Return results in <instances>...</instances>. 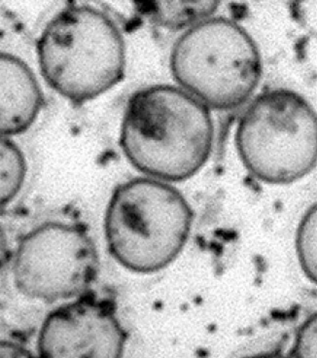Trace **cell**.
<instances>
[{
	"label": "cell",
	"instance_id": "1",
	"mask_svg": "<svg viewBox=\"0 0 317 358\" xmlns=\"http://www.w3.org/2000/svg\"><path fill=\"white\" fill-rule=\"evenodd\" d=\"M119 141L131 165L146 178L187 180L212 155V111L180 87H145L126 104Z\"/></svg>",
	"mask_w": 317,
	"mask_h": 358
},
{
	"label": "cell",
	"instance_id": "2",
	"mask_svg": "<svg viewBox=\"0 0 317 358\" xmlns=\"http://www.w3.org/2000/svg\"><path fill=\"white\" fill-rule=\"evenodd\" d=\"M37 58L48 85L74 103L93 101L118 85L127 48L111 17L87 4L64 7L44 27Z\"/></svg>",
	"mask_w": 317,
	"mask_h": 358
},
{
	"label": "cell",
	"instance_id": "3",
	"mask_svg": "<svg viewBox=\"0 0 317 358\" xmlns=\"http://www.w3.org/2000/svg\"><path fill=\"white\" fill-rule=\"evenodd\" d=\"M194 213L172 184L150 178L121 183L108 201L105 235L111 256L135 273L162 271L189 240Z\"/></svg>",
	"mask_w": 317,
	"mask_h": 358
},
{
	"label": "cell",
	"instance_id": "4",
	"mask_svg": "<svg viewBox=\"0 0 317 358\" xmlns=\"http://www.w3.org/2000/svg\"><path fill=\"white\" fill-rule=\"evenodd\" d=\"M170 71L180 88L212 110L246 103L261 80V53L237 22L210 17L186 29L173 44Z\"/></svg>",
	"mask_w": 317,
	"mask_h": 358
},
{
	"label": "cell",
	"instance_id": "5",
	"mask_svg": "<svg viewBox=\"0 0 317 358\" xmlns=\"http://www.w3.org/2000/svg\"><path fill=\"white\" fill-rule=\"evenodd\" d=\"M236 146L255 178L272 185L296 182L317 166V112L293 90H267L242 112Z\"/></svg>",
	"mask_w": 317,
	"mask_h": 358
},
{
	"label": "cell",
	"instance_id": "6",
	"mask_svg": "<svg viewBox=\"0 0 317 358\" xmlns=\"http://www.w3.org/2000/svg\"><path fill=\"white\" fill-rule=\"evenodd\" d=\"M100 271L93 238L78 224L53 221L24 236L14 258L13 275L22 294L54 302L89 292Z\"/></svg>",
	"mask_w": 317,
	"mask_h": 358
},
{
	"label": "cell",
	"instance_id": "7",
	"mask_svg": "<svg viewBox=\"0 0 317 358\" xmlns=\"http://www.w3.org/2000/svg\"><path fill=\"white\" fill-rule=\"evenodd\" d=\"M126 343L113 301L88 292L46 317L38 358H123Z\"/></svg>",
	"mask_w": 317,
	"mask_h": 358
},
{
	"label": "cell",
	"instance_id": "8",
	"mask_svg": "<svg viewBox=\"0 0 317 358\" xmlns=\"http://www.w3.org/2000/svg\"><path fill=\"white\" fill-rule=\"evenodd\" d=\"M42 106L36 74L18 57L0 53V136L8 138L31 128Z\"/></svg>",
	"mask_w": 317,
	"mask_h": 358
},
{
	"label": "cell",
	"instance_id": "9",
	"mask_svg": "<svg viewBox=\"0 0 317 358\" xmlns=\"http://www.w3.org/2000/svg\"><path fill=\"white\" fill-rule=\"evenodd\" d=\"M219 2L148 1L136 3L140 13L168 29H188L214 16Z\"/></svg>",
	"mask_w": 317,
	"mask_h": 358
},
{
	"label": "cell",
	"instance_id": "10",
	"mask_svg": "<svg viewBox=\"0 0 317 358\" xmlns=\"http://www.w3.org/2000/svg\"><path fill=\"white\" fill-rule=\"evenodd\" d=\"M27 173V161L21 149L6 136H0V206L19 195Z\"/></svg>",
	"mask_w": 317,
	"mask_h": 358
},
{
	"label": "cell",
	"instance_id": "11",
	"mask_svg": "<svg viewBox=\"0 0 317 358\" xmlns=\"http://www.w3.org/2000/svg\"><path fill=\"white\" fill-rule=\"evenodd\" d=\"M296 252L304 275L317 285V201L300 221L296 232Z\"/></svg>",
	"mask_w": 317,
	"mask_h": 358
},
{
	"label": "cell",
	"instance_id": "12",
	"mask_svg": "<svg viewBox=\"0 0 317 358\" xmlns=\"http://www.w3.org/2000/svg\"><path fill=\"white\" fill-rule=\"evenodd\" d=\"M294 358H317V310L302 323L297 331Z\"/></svg>",
	"mask_w": 317,
	"mask_h": 358
},
{
	"label": "cell",
	"instance_id": "13",
	"mask_svg": "<svg viewBox=\"0 0 317 358\" xmlns=\"http://www.w3.org/2000/svg\"><path fill=\"white\" fill-rule=\"evenodd\" d=\"M0 358H37L23 345L0 340Z\"/></svg>",
	"mask_w": 317,
	"mask_h": 358
},
{
	"label": "cell",
	"instance_id": "14",
	"mask_svg": "<svg viewBox=\"0 0 317 358\" xmlns=\"http://www.w3.org/2000/svg\"><path fill=\"white\" fill-rule=\"evenodd\" d=\"M8 255V245H7L6 235L3 228L0 225V273L3 270Z\"/></svg>",
	"mask_w": 317,
	"mask_h": 358
},
{
	"label": "cell",
	"instance_id": "15",
	"mask_svg": "<svg viewBox=\"0 0 317 358\" xmlns=\"http://www.w3.org/2000/svg\"><path fill=\"white\" fill-rule=\"evenodd\" d=\"M245 358H289L286 355L282 354L281 352H261V354H257L250 355Z\"/></svg>",
	"mask_w": 317,
	"mask_h": 358
}]
</instances>
